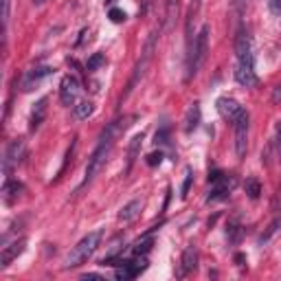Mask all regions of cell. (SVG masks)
Masks as SVG:
<instances>
[{
	"instance_id": "24",
	"label": "cell",
	"mask_w": 281,
	"mask_h": 281,
	"mask_svg": "<svg viewBox=\"0 0 281 281\" xmlns=\"http://www.w3.org/2000/svg\"><path fill=\"white\" fill-rule=\"evenodd\" d=\"M226 235H229L231 242H239V237H242V226H239L237 222H233V224H229Z\"/></svg>"
},
{
	"instance_id": "16",
	"label": "cell",
	"mask_w": 281,
	"mask_h": 281,
	"mask_svg": "<svg viewBox=\"0 0 281 281\" xmlns=\"http://www.w3.org/2000/svg\"><path fill=\"white\" fill-rule=\"evenodd\" d=\"M140 209H143V200H140V198H136V200L128 202V204L119 211V220H121V222H132V220H134L138 213H140Z\"/></svg>"
},
{
	"instance_id": "36",
	"label": "cell",
	"mask_w": 281,
	"mask_h": 281,
	"mask_svg": "<svg viewBox=\"0 0 281 281\" xmlns=\"http://www.w3.org/2000/svg\"><path fill=\"white\" fill-rule=\"evenodd\" d=\"M114 3V0H106V5H112Z\"/></svg>"
},
{
	"instance_id": "10",
	"label": "cell",
	"mask_w": 281,
	"mask_h": 281,
	"mask_svg": "<svg viewBox=\"0 0 281 281\" xmlns=\"http://www.w3.org/2000/svg\"><path fill=\"white\" fill-rule=\"evenodd\" d=\"M218 112H220L226 121L235 123V119L244 112V108L235 101V99H231V97H220V99H218Z\"/></svg>"
},
{
	"instance_id": "21",
	"label": "cell",
	"mask_w": 281,
	"mask_h": 281,
	"mask_svg": "<svg viewBox=\"0 0 281 281\" xmlns=\"http://www.w3.org/2000/svg\"><path fill=\"white\" fill-rule=\"evenodd\" d=\"M93 103L90 101H79L77 106H75V117L79 119V121H84V119H88L90 114H93Z\"/></svg>"
},
{
	"instance_id": "31",
	"label": "cell",
	"mask_w": 281,
	"mask_h": 281,
	"mask_svg": "<svg viewBox=\"0 0 281 281\" xmlns=\"http://www.w3.org/2000/svg\"><path fill=\"white\" fill-rule=\"evenodd\" d=\"M222 178H224V173H222L220 169H216V171H211L209 173V183L213 185V183H218V180H222Z\"/></svg>"
},
{
	"instance_id": "14",
	"label": "cell",
	"mask_w": 281,
	"mask_h": 281,
	"mask_svg": "<svg viewBox=\"0 0 281 281\" xmlns=\"http://www.w3.org/2000/svg\"><path fill=\"white\" fill-rule=\"evenodd\" d=\"M196 268H198V249L194 244H189L185 249V253H183V259H180V277L194 272Z\"/></svg>"
},
{
	"instance_id": "17",
	"label": "cell",
	"mask_w": 281,
	"mask_h": 281,
	"mask_svg": "<svg viewBox=\"0 0 281 281\" xmlns=\"http://www.w3.org/2000/svg\"><path fill=\"white\" fill-rule=\"evenodd\" d=\"M200 126V103H194L191 108L187 110V117H185V132L191 134L194 130H198Z\"/></svg>"
},
{
	"instance_id": "34",
	"label": "cell",
	"mask_w": 281,
	"mask_h": 281,
	"mask_svg": "<svg viewBox=\"0 0 281 281\" xmlns=\"http://www.w3.org/2000/svg\"><path fill=\"white\" fill-rule=\"evenodd\" d=\"M272 103H281V84L272 90Z\"/></svg>"
},
{
	"instance_id": "2",
	"label": "cell",
	"mask_w": 281,
	"mask_h": 281,
	"mask_svg": "<svg viewBox=\"0 0 281 281\" xmlns=\"http://www.w3.org/2000/svg\"><path fill=\"white\" fill-rule=\"evenodd\" d=\"M114 134H117V126H114V123H110V126L103 130V134H101V138H99V145L95 147V152L90 154L88 165H86V176H84V183H81V187L90 185V183L95 180L97 173L103 169V165H106V161H108L110 150H112Z\"/></svg>"
},
{
	"instance_id": "5",
	"label": "cell",
	"mask_w": 281,
	"mask_h": 281,
	"mask_svg": "<svg viewBox=\"0 0 281 281\" xmlns=\"http://www.w3.org/2000/svg\"><path fill=\"white\" fill-rule=\"evenodd\" d=\"M235 152L237 159H244L246 156V147H249V112H242L235 119Z\"/></svg>"
},
{
	"instance_id": "32",
	"label": "cell",
	"mask_w": 281,
	"mask_h": 281,
	"mask_svg": "<svg viewBox=\"0 0 281 281\" xmlns=\"http://www.w3.org/2000/svg\"><path fill=\"white\" fill-rule=\"evenodd\" d=\"M233 9L242 15V11L246 9V0H233Z\"/></svg>"
},
{
	"instance_id": "3",
	"label": "cell",
	"mask_w": 281,
	"mask_h": 281,
	"mask_svg": "<svg viewBox=\"0 0 281 281\" xmlns=\"http://www.w3.org/2000/svg\"><path fill=\"white\" fill-rule=\"evenodd\" d=\"M101 237H103L101 231H93V233H88V235L75 246V249L66 255L64 268H79L81 264H86V261L95 255V251L99 249V244H101Z\"/></svg>"
},
{
	"instance_id": "27",
	"label": "cell",
	"mask_w": 281,
	"mask_h": 281,
	"mask_svg": "<svg viewBox=\"0 0 281 281\" xmlns=\"http://www.w3.org/2000/svg\"><path fill=\"white\" fill-rule=\"evenodd\" d=\"M178 7V0H167V20L171 22L173 20V11H176Z\"/></svg>"
},
{
	"instance_id": "23",
	"label": "cell",
	"mask_w": 281,
	"mask_h": 281,
	"mask_svg": "<svg viewBox=\"0 0 281 281\" xmlns=\"http://www.w3.org/2000/svg\"><path fill=\"white\" fill-rule=\"evenodd\" d=\"M191 183H194V171H191V169H187L185 180H183V187H180V198H183V200L189 196V189H191Z\"/></svg>"
},
{
	"instance_id": "30",
	"label": "cell",
	"mask_w": 281,
	"mask_h": 281,
	"mask_svg": "<svg viewBox=\"0 0 281 281\" xmlns=\"http://www.w3.org/2000/svg\"><path fill=\"white\" fill-rule=\"evenodd\" d=\"M167 138H169L167 128H163L161 132H156V143H167Z\"/></svg>"
},
{
	"instance_id": "18",
	"label": "cell",
	"mask_w": 281,
	"mask_h": 281,
	"mask_svg": "<svg viewBox=\"0 0 281 281\" xmlns=\"http://www.w3.org/2000/svg\"><path fill=\"white\" fill-rule=\"evenodd\" d=\"M152 246H154V237H152V231H150V233H145L143 237L136 239V242L132 244V253H134V255H145V253L152 251Z\"/></svg>"
},
{
	"instance_id": "4",
	"label": "cell",
	"mask_w": 281,
	"mask_h": 281,
	"mask_svg": "<svg viewBox=\"0 0 281 281\" xmlns=\"http://www.w3.org/2000/svg\"><path fill=\"white\" fill-rule=\"evenodd\" d=\"M206 48H209V27L200 29V33L194 38V44L189 46V53H187V79L196 77V73L200 71V66L206 60Z\"/></svg>"
},
{
	"instance_id": "13",
	"label": "cell",
	"mask_w": 281,
	"mask_h": 281,
	"mask_svg": "<svg viewBox=\"0 0 281 281\" xmlns=\"http://www.w3.org/2000/svg\"><path fill=\"white\" fill-rule=\"evenodd\" d=\"M46 110H48V99L42 97L36 106H33V110H31V119H29V130H31V132H36V130L44 123V119H46Z\"/></svg>"
},
{
	"instance_id": "28",
	"label": "cell",
	"mask_w": 281,
	"mask_h": 281,
	"mask_svg": "<svg viewBox=\"0 0 281 281\" xmlns=\"http://www.w3.org/2000/svg\"><path fill=\"white\" fill-rule=\"evenodd\" d=\"M275 145H277V159L281 163V121H279V126H277V138H275Z\"/></svg>"
},
{
	"instance_id": "22",
	"label": "cell",
	"mask_w": 281,
	"mask_h": 281,
	"mask_svg": "<svg viewBox=\"0 0 281 281\" xmlns=\"http://www.w3.org/2000/svg\"><path fill=\"white\" fill-rule=\"evenodd\" d=\"M106 64V55L103 53H95V55H90V60H88V64H86V68L93 73V71H97V68H101V66Z\"/></svg>"
},
{
	"instance_id": "35",
	"label": "cell",
	"mask_w": 281,
	"mask_h": 281,
	"mask_svg": "<svg viewBox=\"0 0 281 281\" xmlns=\"http://www.w3.org/2000/svg\"><path fill=\"white\" fill-rule=\"evenodd\" d=\"M84 279H101V275H95V272H90V275H84Z\"/></svg>"
},
{
	"instance_id": "11",
	"label": "cell",
	"mask_w": 281,
	"mask_h": 281,
	"mask_svg": "<svg viewBox=\"0 0 281 281\" xmlns=\"http://www.w3.org/2000/svg\"><path fill=\"white\" fill-rule=\"evenodd\" d=\"M235 187V178L233 176H224L218 183H213V189L206 196V202H216V200H222V198H226L231 191H233Z\"/></svg>"
},
{
	"instance_id": "12",
	"label": "cell",
	"mask_w": 281,
	"mask_h": 281,
	"mask_svg": "<svg viewBox=\"0 0 281 281\" xmlns=\"http://www.w3.org/2000/svg\"><path fill=\"white\" fill-rule=\"evenodd\" d=\"M24 246H27V239H24V237L15 239V242H11V244H5L3 246V255H0V268L9 266V264L24 251Z\"/></svg>"
},
{
	"instance_id": "6",
	"label": "cell",
	"mask_w": 281,
	"mask_h": 281,
	"mask_svg": "<svg viewBox=\"0 0 281 281\" xmlns=\"http://www.w3.org/2000/svg\"><path fill=\"white\" fill-rule=\"evenodd\" d=\"M154 40H156V36H152L150 40H147V46H145V51H143V60H140L138 64H136V68H134V75H132V79H130V84H128V90H126V95H123V99H126L132 90H134V86H136V81L143 77V73H145V68H147V64H150V60H152V51H154Z\"/></svg>"
},
{
	"instance_id": "8",
	"label": "cell",
	"mask_w": 281,
	"mask_h": 281,
	"mask_svg": "<svg viewBox=\"0 0 281 281\" xmlns=\"http://www.w3.org/2000/svg\"><path fill=\"white\" fill-rule=\"evenodd\" d=\"M79 95V81L77 77H73V75H66L62 77V84H60V99H62V103L64 106H73L75 103V99Z\"/></svg>"
},
{
	"instance_id": "1",
	"label": "cell",
	"mask_w": 281,
	"mask_h": 281,
	"mask_svg": "<svg viewBox=\"0 0 281 281\" xmlns=\"http://www.w3.org/2000/svg\"><path fill=\"white\" fill-rule=\"evenodd\" d=\"M235 53H237V66H235L237 84H242L246 88L257 86L259 79H257V73H255V57H253V48H251V38L244 27H239V31H237Z\"/></svg>"
},
{
	"instance_id": "33",
	"label": "cell",
	"mask_w": 281,
	"mask_h": 281,
	"mask_svg": "<svg viewBox=\"0 0 281 281\" xmlns=\"http://www.w3.org/2000/svg\"><path fill=\"white\" fill-rule=\"evenodd\" d=\"M9 5H11V0H3V20L5 22L9 20Z\"/></svg>"
},
{
	"instance_id": "19",
	"label": "cell",
	"mask_w": 281,
	"mask_h": 281,
	"mask_svg": "<svg viewBox=\"0 0 281 281\" xmlns=\"http://www.w3.org/2000/svg\"><path fill=\"white\" fill-rule=\"evenodd\" d=\"M140 143H143V134H136L134 138H132L130 150H128V167H126V173L132 169V165H134V161H136L138 150H140Z\"/></svg>"
},
{
	"instance_id": "15",
	"label": "cell",
	"mask_w": 281,
	"mask_h": 281,
	"mask_svg": "<svg viewBox=\"0 0 281 281\" xmlns=\"http://www.w3.org/2000/svg\"><path fill=\"white\" fill-rule=\"evenodd\" d=\"M22 194H24V185L22 183H18V180H11V178L5 180V185H3V200L7 204L15 202Z\"/></svg>"
},
{
	"instance_id": "29",
	"label": "cell",
	"mask_w": 281,
	"mask_h": 281,
	"mask_svg": "<svg viewBox=\"0 0 281 281\" xmlns=\"http://www.w3.org/2000/svg\"><path fill=\"white\" fill-rule=\"evenodd\" d=\"M268 7H270V11L275 15H281V0H270Z\"/></svg>"
},
{
	"instance_id": "20",
	"label": "cell",
	"mask_w": 281,
	"mask_h": 281,
	"mask_svg": "<svg viewBox=\"0 0 281 281\" xmlns=\"http://www.w3.org/2000/svg\"><path fill=\"white\" fill-rule=\"evenodd\" d=\"M244 189H246V194H249L251 200H257L259 194H261V185H259V180H257V178H246Z\"/></svg>"
},
{
	"instance_id": "9",
	"label": "cell",
	"mask_w": 281,
	"mask_h": 281,
	"mask_svg": "<svg viewBox=\"0 0 281 281\" xmlns=\"http://www.w3.org/2000/svg\"><path fill=\"white\" fill-rule=\"evenodd\" d=\"M48 75H53L51 66H38V68H31L27 75H24V79H22V90H24V93H29V90H33L40 81L46 79Z\"/></svg>"
},
{
	"instance_id": "26",
	"label": "cell",
	"mask_w": 281,
	"mask_h": 281,
	"mask_svg": "<svg viewBox=\"0 0 281 281\" xmlns=\"http://www.w3.org/2000/svg\"><path fill=\"white\" fill-rule=\"evenodd\" d=\"M163 163V152H152V154H147V165L150 167H156V165H161Z\"/></svg>"
},
{
	"instance_id": "7",
	"label": "cell",
	"mask_w": 281,
	"mask_h": 281,
	"mask_svg": "<svg viewBox=\"0 0 281 281\" xmlns=\"http://www.w3.org/2000/svg\"><path fill=\"white\" fill-rule=\"evenodd\" d=\"M24 159V140L22 138H15L9 143L7 147V154H5V173H9L13 167H18L20 161Z\"/></svg>"
},
{
	"instance_id": "25",
	"label": "cell",
	"mask_w": 281,
	"mask_h": 281,
	"mask_svg": "<svg viewBox=\"0 0 281 281\" xmlns=\"http://www.w3.org/2000/svg\"><path fill=\"white\" fill-rule=\"evenodd\" d=\"M108 18L112 20V22H123V20H126L128 18V15H126V11H121V9H117V7H112V9H110V13H108Z\"/></svg>"
}]
</instances>
